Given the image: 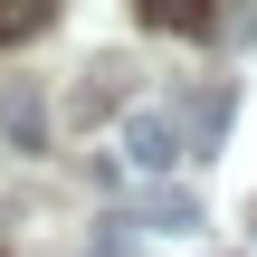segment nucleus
I'll return each mask as SVG.
<instances>
[{"mask_svg":"<svg viewBox=\"0 0 257 257\" xmlns=\"http://www.w3.org/2000/svg\"><path fill=\"white\" fill-rule=\"evenodd\" d=\"M124 162H143V172H172V162H191V134H181V114H172V105H134V114H124Z\"/></svg>","mask_w":257,"mask_h":257,"instance_id":"nucleus-1","label":"nucleus"},{"mask_svg":"<svg viewBox=\"0 0 257 257\" xmlns=\"http://www.w3.org/2000/svg\"><path fill=\"white\" fill-rule=\"evenodd\" d=\"M0 134L19 153H48V95H38V76H10L0 86Z\"/></svg>","mask_w":257,"mask_h":257,"instance_id":"nucleus-2","label":"nucleus"},{"mask_svg":"<svg viewBox=\"0 0 257 257\" xmlns=\"http://www.w3.org/2000/svg\"><path fill=\"white\" fill-rule=\"evenodd\" d=\"M124 76H134L124 57H86V67H76V114H86V124L114 114V105H124Z\"/></svg>","mask_w":257,"mask_h":257,"instance_id":"nucleus-3","label":"nucleus"},{"mask_svg":"<svg viewBox=\"0 0 257 257\" xmlns=\"http://www.w3.org/2000/svg\"><path fill=\"white\" fill-rule=\"evenodd\" d=\"M172 114H181V134H191V153H210V143L229 134V86H191Z\"/></svg>","mask_w":257,"mask_h":257,"instance_id":"nucleus-4","label":"nucleus"},{"mask_svg":"<svg viewBox=\"0 0 257 257\" xmlns=\"http://www.w3.org/2000/svg\"><path fill=\"white\" fill-rule=\"evenodd\" d=\"M134 229H162V238H200V229H210V210H200L191 191H172V181H162V191L143 200V219H134Z\"/></svg>","mask_w":257,"mask_h":257,"instance_id":"nucleus-5","label":"nucleus"},{"mask_svg":"<svg viewBox=\"0 0 257 257\" xmlns=\"http://www.w3.org/2000/svg\"><path fill=\"white\" fill-rule=\"evenodd\" d=\"M134 10H143V29H181V38H200V29L219 19L210 0H134Z\"/></svg>","mask_w":257,"mask_h":257,"instance_id":"nucleus-6","label":"nucleus"}]
</instances>
